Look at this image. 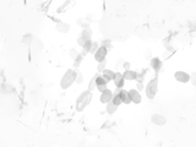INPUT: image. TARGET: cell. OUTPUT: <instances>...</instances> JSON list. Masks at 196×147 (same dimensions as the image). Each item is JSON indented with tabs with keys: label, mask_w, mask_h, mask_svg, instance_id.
<instances>
[{
	"label": "cell",
	"mask_w": 196,
	"mask_h": 147,
	"mask_svg": "<svg viewBox=\"0 0 196 147\" xmlns=\"http://www.w3.org/2000/svg\"><path fill=\"white\" fill-rule=\"evenodd\" d=\"M91 98H92V93H91L88 90L84 91V92L77 97V99H76V110H77V112H82V110L85 109L86 107L90 104Z\"/></svg>",
	"instance_id": "1"
},
{
	"label": "cell",
	"mask_w": 196,
	"mask_h": 147,
	"mask_svg": "<svg viewBox=\"0 0 196 147\" xmlns=\"http://www.w3.org/2000/svg\"><path fill=\"white\" fill-rule=\"evenodd\" d=\"M76 75H77V71H75L73 69H69L66 73L64 74V76L61 77V80H60L61 88H63V90H68V88L75 82Z\"/></svg>",
	"instance_id": "2"
},
{
	"label": "cell",
	"mask_w": 196,
	"mask_h": 147,
	"mask_svg": "<svg viewBox=\"0 0 196 147\" xmlns=\"http://www.w3.org/2000/svg\"><path fill=\"white\" fill-rule=\"evenodd\" d=\"M157 91H158V79L155 77L152 80L148 81L147 86L145 87V92H146V97L148 99H153L157 95Z\"/></svg>",
	"instance_id": "3"
},
{
	"label": "cell",
	"mask_w": 196,
	"mask_h": 147,
	"mask_svg": "<svg viewBox=\"0 0 196 147\" xmlns=\"http://www.w3.org/2000/svg\"><path fill=\"white\" fill-rule=\"evenodd\" d=\"M107 54H108V49L101 46V47L97 49V52L93 54L95 60L97 61V63H101V61L106 60V59H107Z\"/></svg>",
	"instance_id": "4"
},
{
	"label": "cell",
	"mask_w": 196,
	"mask_h": 147,
	"mask_svg": "<svg viewBox=\"0 0 196 147\" xmlns=\"http://www.w3.org/2000/svg\"><path fill=\"white\" fill-rule=\"evenodd\" d=\"M174 79L180 84H186L190 80V75L185 71H177L174 74Z\"/></svg>",
	"instance_id": "5"
},
{
	"label": "cell",
	"mask_w": 196,
	"mask_h": 147,
	"mask_svg": "<svg viewBox=\"0 0 196 147\" xmlns=\"http://www.w3.org/2000/svg\"><path fill=\"white\" fill-rule=\"evenodd\" d=\"M128 92H129L131 103H135V104H140V103H141L142 98H141V95H140L139 91H136L135 88H133V90H130V91H128Z\"/></svg>",
	"instance_id": "6"
},
{
	"label": "cell",
	"mask_w": 196,
	"mask_h": 147,
	"mask_svg": "<svg viewBox=\"0 0 196 147\" xmlns=\"http://www.w3.org/2000/svg\"><path fill=\"white\" fill-rule=\"evenodd\" d=\"M113 82L117 88H122L124 85H125V80L122 77V73H115L114 74V79H113Z\"/></svg>",
	"instance_id": "7"
},
{
	"label": "cell",
	"mask_w": 196,
	"mask_h": 147,
	"mask_svg": "<svg viewBox=\"0 0 196 147\" xmlns=\"http://www.w3.org/2000/svg\"><path fill=\"white\" fill-rule=\"evenodd\" d=\"M112 97H113V92L110 91L109 88H107L104 92H102V93H101L99 101H101V103L107 104V103H109L110 101H112Z\"/></svg>",
	"instance_id": "8"
},
{
	"label": "cell",
	"mask_w": 196,
	"mask_h": 147,
	"mask_svg": "<svg viewBox=\"0 0 196 147\" xmlns=\"http://www.w3.org/2000/svg\"><path fill=\"white\" fill-rule=\"evenodd\" d=\"M122 75L125 81H135L139 77V74L136 73V71H133V70H125Z\"/></svg>",
	"instance_id": "9"
},
{
	"label": "cell",
	"mask_w": 196,
	"mask_h": 147,
	"mask_svg": "<svg viewBox=\"0 0 196 147\" xmlns=\"http://www.w3.org/2000/svg\"><path fill=\"white\" fill-rule=\"evenodd\" d=\"M151 120H152V122L155 125H158V126H163L167 122V119L162 114H153L152 118H151Z\"/></svg>",
	"instance_id": "10"
},
{
	"label": "cell",
	"mask_w": 196,
	"mask_h": 147,
	"mask_svg": "<svg viewBox=\"0 0 196 147\" xmlns=\"http://www.w3.org/2000/svg\"><path fill=\"white\" fill-rule=\"evenodd\" d=\"M150 65H151V68H152V70H153L155 73H158L159 70H161V68H162V61H161L159 58L155 57V58L151 59Z\"/></svg>",
	"instance_id": "11"
},
{
	"label": "cell",
	"mask_w": 196,
	"mask_h": 147,
	"mask_svg": "<svg viewBox=\"0 0 196 147\" xmlns=\"http://www.w3.org/2000/svg\"><path fill=\"white\" fill-rule=\"evenodd\" d=\"M120 101H122V104H130L131 101H130V96H129V92L126 90H122L120 93L118 95Z\"/></svg>",
	"instance_id": "12"
},
{
	"label": "cell",
	"mask_w": 196,
	"mask_h": 147,
	"mask_svg": "<svg viewBox=\"0 0 196 147\" xmlns=\"http://www.w3.org/2000/svg\"><path fill=\"white\" fill-rule=\"evenodd\" d=\"M32 49H33L35 53L42 52V49H43V42H42L39 38H33V42H32Z\"/></svg>",
	"instance_id": "13"
},
{
	"label": "cell",
	"mask_w": 196,
	"mask_h": 147,
	"mask_svg": "<svg viewBox=\"0 0 196 147\" xmlns=\"http://www.w3.org/2000/svg\"><path fill=\"white\" fill-rule=\"evenodd\" d=\"M114 71L113 70H109V69H104L103 71H102V77L107 81V82H110V81H113V79H114Z\"/></svg>",
	"instance_id": "14"
},
{
	"label": "cell",
	"mask_w": 196,
	"mask_h": 147,
	"mask_svg": "<svg viewBox=\"0 0 196 147\" xmlns=\"http://www.w3.org/2000/svg\"><path fill=\"white\" fill-rule=\"evenodd\" d=\"M57 31H59L60 33H68L70 31V24H64V22H58L57 26H55Z\"/></svg>",
	"instance_id": "15"
},
{
	"label": "cell",
	"mask_w": 196,
	"mask_h": 147,
	"mask_svg": "<svg viewBox=\"0 0 196 147\" xmlns=\"http://www.w3.org/2000/svg\"><path fill=\"white\" fill-rule=\"evenodd\" d=\"M80 38H82L85 42H87V41H91V38H92V30L88 27V28H86V30H84L82 31V33H81V36H80Z\"/></svg>",
	"instance_id": "16"
},
{
	"label": "cell",
	"mask_w": 196,
	"mask_h": 147,
	"mask_svg": "<svg viewBox=\"0 0 196 147\" xmlns=\"http://www.w3.org/2000/svg\"><path fill=\"white\" fill-rule=\"evenodd\" d=\"M96 88L98 87H103V86H108V82L101 76V75H96Z\"/></svg>",
	"instance_id": "17"
},
{
	"label": "cell",
	"mask_w": 196,
	"mask_h": 147,
	"mask_svg": "<svg viewBox=\"0 0 196 147\" xmlns=\"http://www.w3.org/2000/svg\"><path fill=\"white\" fill-rule=\"evenodd\" d=\"M21 42H22L24 44H32V42H33V36H32L31 33H26V35L22 37Z\"/></svg>",
	"instance_id": "18"
},
{
	"label": "cell",
	"mask_w": 196,
	"mask_h": 147,
	"mask_svg": "<svg viewBox=\"0 0 196 147\" xmlns=\"http://www.w3.org/2000/svg\"><path fill=\"white\" fill-rule=\"evenodd\" d=\"M106 106H107V113H108V114H114V113L118 110V107H115V106H114L113 103H110V102L107 103Z\"/></svg>",
	"instance_id": "19"
},
{
	"label": "cell",
	"mask_w": 196,
	"mask_h": 147,
	"mask_svg": "<svg viewBox=\"0 0 196 147\" xmlns=\"http://www.w3.org/2000/svg\"><path fill=\"white\" fill-rule=\"evenodd\" d=\"M110 103H113L115 107H119V106L122 104V101H120V98H119V96H118V95H113Z\"/></svg>",
	"instance_id": "20"
},
{
	"label": "cell",
	"mask_w": 196,
	"mask_h": 147,
	"mask_svg": "<svg viewBox=\"0 0 196 147\" xmlns=\"http://www.w3.org/2000/svg\"><path fill=\"white\" fill-rule=\"evenodd\" d=\"M74 84H77V85H82L84 84V75L80 71H77V75H76V79H75Z\"/></svg>",
	"instance_id": "21"
},
{
	"label": "cell",
	"mask_w": 196,
	"mask_h": 147,
	"mask_svg": "<svg viewBox=\"0 0 196 147\" xmlns=\"http://www.w3.org/2000/svg\"><path fill=\"white\" fill-rule=\"evenodd\" d=\"M69 54H70V58L71 59H74V60H76L79 57H80V53L76 50L75 48H71L70 50H69Z\"/></svg>",
	"instance_id": "22"
},
{
	"label": "cell",
	"mask_w": 196,
	"mask_h": 147,
	"mask_svg": "<svg viewBox=\"0 0 196 147\" xmlns=\"http://www.w3.org/2000/svg\"><path fill=\"white\" fill-rule=\"evenodd\" d=\"M1 90H3V93H5V95H10L12 91H14V88H12L10 85H3V87H1Z\"/></svg>",
	"instance_id": "23"
},
{
	"label": "cell",
	"mask_w": 196,
	"mask_h": 147,
	"mask_svg": "<svg viewBox=\"0 0 196 147\" xmlns=\"http://www.w3.org/2000/svg\"><path fill=\"white\" fill-rule=\"evenodd\" d=\"M106 64H107V59L103 60V61H101V63H98V66H97L98 73H102V71L106 69Z\"/></svg>",
	"instance_id": "24"
},
{
	"label": "cell",
	"mask_w": 196,
	"mask_h": 147,
	"mask_svg": "<svg viewBox=\"0 0 196 147\" xmlns=\"http://www.w3.org/2000/svg\"><path fill=\"white\" fill-rule=\"evenodd\" d=\"M98 48H99V46H98V42H92V44H91V49H90V53L95 54V53L97 52Z\"/></svg>",
	"instance_id": "25"
},
{
	"label": "cell",
	"mask_w": 196,
	"mask_h": 147,
	"mask_svg": "<svg viewBox=\"0 0 196 147\" xmlns=\"http://www.w3.org/2000/svg\"><path fill=\"white\" fill-rule=\"evenodd\" d=\"M144 88H145V87H144V84H142L141 81H139V82H137V87H136L135 90H136V91H139V92H141Z\"/></svg>",
	"instance_id": "26"
},
{
	"label": "cell",
	"mask_w": 196,
	"mask_h": 147,
	"mask_svg": "<svg viewBox=\"0 0 196 147\" xmlns=\"http://www.w3.org/2000/svg\"><path fill=\"white\" fill-rule=\"evenodd\" d=\"M189 81H191V84L195 86L196 85V74H191V76H190V80Z\"/></svg>",
	"instance_id": "27"
},
{
	"label": "cell",
	"mask_w": 196,
	"mask_h": 147,
	"mask_svg": "<svg viewBox=\"0 0 196 147\" xmlns=\"http://www.w3.org/2000/svg\"><path fill=\"white\" fill-rule=\"evenodd\" d=\"M124 68H125V70H130V64H129V63H125Z\"/></svg>",
	"instance_id": "28"
}]
</instances>
